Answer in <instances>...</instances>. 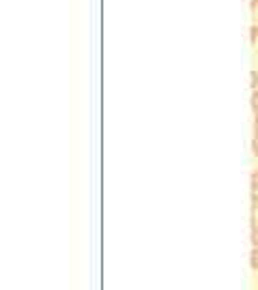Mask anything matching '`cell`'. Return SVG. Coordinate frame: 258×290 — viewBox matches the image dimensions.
<instances>
[{
    "instance_id": "6da1fadb",
    "label": "cell",
    "mask_w": 258,
    "mask_h": 290,
    "mask_svg": "<svg viewBox=\"0 0 258 290\" xmlns=\"http://www.w3.org/2000/svg\"><path fill=\"white\" fill-rule=\"evenodd\" d=\"M252 30H254V37H256V39H258V24H256V26H254V28H252Z\"/></svg>"
},
{
    "instance_id": "7a4b0ae2",
    "label": "cell",
    "mask_w": 258,
    "mask_h": 290,
    "mask_svg": "<svg viewBox=\"0 0 258 290\" xmlns=\"http://www.w3.org/2000/svg\"><path fill=\"white\" fill-rule=\"evenodd\" d=\"M254 101H256V108H258V95H256V97H254Z\"/></svg>"
},
{
    "instance_id": "3957f363",
    "label": "cell",
    "mask_w": 258,
    "mask_h": 290,
    "mask_svg": "<svg viewBox=\"0 0 258 290\" xmlns=\"http://www.w3.org/2000/svg\"><path fill=\"white\" fill-rule=\"evenodd\" d=\"M254 6H258V0H254Z\"/></svg>"
}]
</instances>
